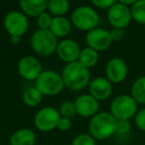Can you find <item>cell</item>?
I'll use <instances>...</instances> for the list:
<instances>
[{"instance_id":"ffe728a7","label":"cell","mask_w":145,"mask_h":145,"mask_svg":"<svg viewBox=\"0 0 145 145\" xmlns=\"http://www.w3.org/2000/svg\"><path fill=\"white\" fill-rule=\"evenodd\" d=\"M97 61H99V52L88 47V48H85L81 51L78 62L81 65H83L85 68L89 70L97 65Z\"/></svg>"},{"instance_id":"9a60e30c","label":"cell","mask_w":145,"mask_h":145,"mask_svg":"<svg viewBox=\"0 0 145 145\" xmlns=\"http://www.w3.org/2000/svg\"><path fill=\"white\" fill-rule=\"evenodd\" d=\"M89 95L97 101H105L112 93V84L103 77L95 78L89 83Z\"/></svg>"},{"instance_id":"484cf974","label":"cell","mask_w":145,"mask_h":145,"mask_svg":"<svg viewBox=\"0 0 145 145\" xmlns=\"http://www.w3.org/2000/svg\"><path fill=\"white\" fill-rule=\"evenodd\" d=\"M53 18H54V17H52V15L49 12H47V11L42 13V14L37 18V25H38L39 29H40V30H50Z\"/></svg>"},{"instance_id":"5bb4252c","label":"cell","mask_w":145,"mask_h":145,"mask_svg":"<svg viewBox=\"0 0 145 145\" xmlns=\"http://www.w3.org/2000/svg\"><path fill=\"white\" fill-rule=\"evenodd\" d=\"M76 110L79 115L83 117H93L99 112V101L91 95H82L75 101Z\"/></svg>"},{"instance_id":"f1b7e54d","label":"cell","mask_w":145,"mask_h":145,"mask_svg":"<svg viewBox=\"0 0 145 145\" xmlns=\"http://www.w3.org/2000/svg\"><path fill=\"white\" fill-rule=\"evenodd\" d=\"M131 123L129 120H117L116 122V133L126 134L130 131Z\"/></svg>"},{"instance_id":"277c9868","label":"cell","mask_w":145,"mask_h":145,"mask_svg":"<svg viewBox=\"0 0 145 145\" xmlns=\"http://www.w3.org/2000/svg\"><path fill=\"white\" fill-rule=\"evenodd\" d=\"M35 87L43 95L53 97L59 95L65 88V85L61 74L52 70H46L43 71L35 81Z\"/></svg>"},{"instance_id":"83f0119b","label":"cell","mask_w":145,"mask_h":145,"mask_svg":"<svg viewBox=\"0 0 145 145\" xmlns=\"http://www.w3.org/2000/svg\"><path fill=\"white\" fill-rule=\"evenodd\" d=\"M115 2H116L115 0H93V1H91V4L99 9L108 10Z\"/></svg>"},{"instance_id":"8fae6325","label":"cell","mask_w":145,"mask_h":145,"mask_svg":"<svg viewBox=\"0 0 145 145\" xmlns=\"http://www.w3.org/2000/svg\"><path fill=\"white\" fill-rule=\"evenodd\" d=\"M19 75L29 82L36 81L43 72L40 61L33 56H25L21 58L17 65Z\"/></svg>"},{"instance_id":"52a82bcc","label":"cell","mask_w":145,"mask_h":145,"mask_svg":"<svg viewBox=\"0 0 145 145\" xmlns=\"http://www.w3.org/2000/svg\"><path fill=\"white\" fill-rule=\"evenodd\" d=\"M61 114L58 109L53 106H45L39 109L34 117V125L38 130L43 132L52 131L57 128Z\"/></svg>"},{"instance_id":"f546056e","label":"cell","mask_w":145,"mask_h":145,"mask_svg":"<svg viewBox=\"0 0 145 145\" xmlns=\"http://www.w3.org/2000/svg\"><path fill=\"white\" fill-rule=\"evenodd\" d=\"M109 34H110L112 42H118V41L122 40L124 37V30L118 28H112L109 31Z\"/></svg>"},{"instance_id":"4316f807","label":"cell","mask_w":145,"mask_h":145,"mask_svg":"<svg viewBox=\"0 0 145 145\" xmlns=\"http://www.w3.org/2000/svg\"><path fill=\"white\" fill-rule=\"evenodd\" d=\"M134 121L137 128L145 132V108L137 111V113L134 116Z\"/></svg>"},{"instance_id":"d6a6232c","label":"cell","mask_w":145,"mask_h":145,"mask_svg":"<svg viewBox=\"0 0 145 145\" xmlns=\"http://www.w3.org/2000/svg\"><path fill=\"white\" fill-rule=\"evenodd\" d=\"M21 38L22 37L20 36H10V40H11V43L14 45H17L21 42Z\"/></svg>"},{"instance_id":"2e32d148","label":"cell","mask_w":145,"mask_h":145,"mask_svg":"<svg viewBox=\"0 0 145 145\" xmlns=\"http://www.w3.org/2000/svg\"><path fill=\"white\" fill-rule=\"evenodd\" d=\"M21 12L26 16L38 18L48 9V1L46 0H21L19 2Z\"/></svg>"},{"instance_id":"1f68e13d","label":"cell","mask_w":145,"mask_h":145,"mask_svg":"<svg viewBox=\"0 0 145 145\" xmlns=\"http://www.w3.org/2000/svg\"><path fill=\"white\" fill-rule=\"evenodd\" d=\"M119 2L122 3V4L125 5V6H127V7H129V8H131V7L133 6V4H134V3L136 2V0H120Z\"/></svg>"},{"instance_id":"7402d4cb","label":"cell","mask_w":145,"mask_h":145,"mask_svg":"<svg viewBox=\"0 0 145 145\" xmlns=\"http://www.w3.org/2000/svg\"><path fill=\"white\" fill-rule=\"evenodd\" d=\"M48 10L55 17H62L70 10V2L67 0H50L48 1Z\"/></svg>"},{"instance_id":"9c48e42d","label":"cell","mask_w":145,"mask_h":145,"mask_svg":"<svg viewBox=\"0 0 145 145\" xmlns=\"http://www.w3.org/2000/svg\"><path fill=\"white\" fill-rule=\"evenodd\" d=\"M107 20L112 28L124 29L130 24L132 20L130 8L123 5L119 1H116L107 10Z\"/></svg>"},{"instance_id":"7c38bea8","label":"cell","mask_w":145,"mask_h":145,"mask_svg":"<svg viewBox=\"0 0 145 145\" xmlns=\"http://www.w3.org/2000/svg\"><path fill=\"white\" fill-rule=\"evenodd\" d=\"M106 79L111 84H120L126 79L128 68L125 61L121 58H112L108 61L105 68Z\"/></svg>"},{"instance_id":"5b68a950","label":"cell","mask_w":145,"mask_h":145,"mask_svg":"<svg viewBox=\"0 0 145 145\" xmlns=\"http://www.w3.org/2000/svg\"><path fill=\"white\" fill-rule=\"evenodd\" d=\"M71 22L76 28L82 31H89L97 28L99 17L95 9L88 5H82L72 11Z\"/></svg>"},{"instance_id":"cb8c5ba5","label":"cell","mask_w":145,"mask_h":145,"mask_svg":"<svg viewBox=\"0 0 145 145\" xmlns=\"http://www.w3.org/2000/svg\"><path fill=\"white\" fill-rule=\"evenodd\" d=\"M59 112H60V114L62 117L71 118V117L75 116V115L77 114L75 101H64L62 103H61L60 108H59Z\"/></svg>"},{"instance_id":"6da1fadb","label":"cell","mask_w":145,"mask_h":145,"mask_svg":"<svg viewBox=\"0 0 145 145\" xmlns=\"http://www.w3.org/2000/svg\"><path fill=\"white\" fill-rule=\"evenodd\" d=\"M66 88L72 91H81L89 85L91 74L89 70L81 65L79 62L66 64L61 74Z\"/></svg>"},{"instance_id":"4fadbf2b","label":"cell","mask_w":145,"mask_h":145,"mask_svg":"<svg viewBox=\"0 0 145 145\" xmlns=\"http://www.w3.org/2000/svg\"><path fill=\"white\" fill-rule=\"evenodd\" d=\"M81 47L72 39H64L58 44L57 47V55L63 61L67 63L77 62L81 54Z\"/></svg>"},{"instance_id":"7a4b0ae2","label":"cell","mask_w":145,"mask_h":145,"mask_svg":"<svg viewBox=\"0 0 145 145\" xmlns=\"http://www.w3.org/2000/svg\"><path fill=\"white\" fill-rule=\"evenodd\" d=\"M115 117L107 111L97 112L89 122V132L95 139L105 140L116 133Z\"/></svg>"},{"instance_id":"e0dca14e","label":"cell","mask_w":145,"mask_h":145,"mask_svg":"<svg viewBox=\"0 0 145 145\" xmlns=\"http://www.w3.org/2000/svg\"><path fill=\"white\" fill-rule=\"evenodd\" d=\"M37 137L30 128H20L10 136L11 145H36Z\"/></svg>"},{"instance_id":"3957f363","label":"cell","mask_w":145,"mask_h":145,"mask_svg":"<svg viewBox=\"0 0 145 145\" xmlns=\"http://www.w3.org/2000/svg\"><path fill=\"white\" fill-rule=\"evenodd\" d=\"M58 39L50 30H36L31 37V47L37 55L52 56L57 51Z\"/></svg>"},{"instance_id":"ba28073f","label":"cell","mask_w":145,"mask_h":145,"mask_svg":"<svg viewBox=\"0 0 145 145\" xmlns=\"http://www.w3.org/2000/svg\"><path fill=\"white\" fill-rule=\"evenodd\" d=\"M3 26L10 36L22 37L28 30L29 21L23 12L14 10L7 13L4 17Z\"/></svg>"},{"instance_id":"d4e9b609","label":"cell","mask_w":145,"mask_h":145,"mask_svg":"<svg viewBox=\"0 0 145 145\" xmlns=\"http://www.w3.org/2000/svg\"><path fill=\"white\" fill-rule=\"evenodd\" d=\"M71 145H95V139L89 133H81L72 139Z\"/></svg>"},{"instance_id":"44dd1931","label":"cell","mask_w":145,"mask_h":145,"mask_svg":"<svg viewBox=\"0 0 145 145\" xmlns=\"http://www.w3.org/2000/svg\"><path fill=\"white\" fill-rule=\"evenodd\" d=\"M23 103L30 107H35L39 105V103L42 101L43 95L39 91L36 87H30L26 89L22 95Z\"/></svg>"},{"instance_id":"ac0fdd59","label":"cell","mask_w":145,"mask_h":145,"mask_svg":"<svg viewBox=\"0 0 145 145\" xmlns=\"http://www.w3.org/2000/svg\"><path fill=\"white\" fill-rule=\"evenodd\" d=\"M72 22L65 16L54 17L50 27V31L57 38L66 37L67 35L70 34L71 30H72Z\"/></svg>"},{"instance_id":"4dcf8cb0","label":"cell","mask_w":145,"mask_h":145,"mask_svg":"<svg viewBox=\"0 0 145 145\" xmlns=\"http://www.w3.org/2000/svg\"><path fill=\"white\" fill-rule=\"evenodd\" d=\"M72 127V120L71 118H67V117H62L61 116L60 120L57 125V128L61 131H67Z\"/></svg>"},{"instance_id":"30bf717a","label":"cell","mask_w":145,"mask_h":145,"mask_svg":"<svg viewBox=\"0 0 145 145\" xmlns=\"http://www.w3.org/2000/svg\"><path fill=\"white\" fill-rule=\"evenodd\" d=\"M86 43L89 48L97 52H101V51L107 50L110 47L112 40H111L109 31L97 27L87 33Z\"/></svg>"},{"instance_id":"d6986e66","label":"cell","mask_w":145,"mask_h":145,"mask_svg":"<svg viewBox=\"0 0 145 145\" xmlns=\"http://www.w3.org/2000/svg\"><path fill=\"white\" fill-rule=\"evenodd\" d=\"M130 95L139 105H145V76L139 77L133 82Z\"/></svg>"},{"instance_id":"8992f818","label":"cell","mask_w":145,"mask_h":145,"mask_svg":"<svg viewBox=\"0 0 145 145\" xmlns=\"http://www.w3.org/2000/svg\"><path fill=\"white\" fill-rule=\"evenodd\" d=\"M138 103L130 95H120L113 99L109 112L116 120H129L137 113Z\"/></svg>"},{"instance_id":"603a6c76","label":"cell","mask_w":145,"mask_h":145,"mask_svg":"<svg viewBox=\"0 0 145 145\" xmlns=\"http://www.w3.org/2000/svg\"><path fill=\"white\" fill-rule=\"evenodd\" d=\"M130 11L132 20L138 24L145 25V0H136Z\"/></svg>"}]
</instances>
